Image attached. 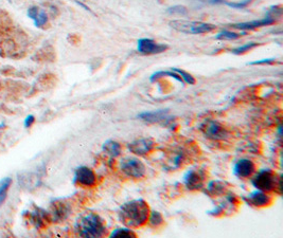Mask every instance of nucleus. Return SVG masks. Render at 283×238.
<instances>
[{"instance_id":"obj_8","label":"nucleus","mask_w":283,"mask_h":238,"mask_svg":"<svg viewBox=\"0 0 283 238\" xmlns=\"http://www.w3.org/2000/svg\"><path fill=\"white\" fill-rule=\"evenodd\" d=\"M131 152L139 156H144L151 152L155 147V141L151 138H140L129 143L128 145Z\"/></svg>"},{"instance_id":"obj_1","label":"nucleus","mask_w":283,"mask_h":238,"mask_svg":"<svg viewBox=\"0 0 283 238\" xmlns=\"http://www.w3.org/2000/svg\"><path fill=\"white\" fill-rule=\"evenodd\" d=\"M121 222L131 228H139L147 223L149 209L143 199L129 201L120 208Z\"/></svg>"},{"instance_id":"obj_19","label":"nucleus","mask_w":283,"mask_h":238,"mask_svg":"<svg viewBox=\"0 0 283 238\" xmlns=\"http://www.w3.org/2000/svg\"><path fill=\"white\" fill-rule=\"evenodd\" d=\"M147 222H148L149 226H152L154 228H157V227H159V226H161L163 224V217L159 213V212L152 211L151 213H149V215H148Z\"/></svg>"},{"instance_id":"obj_10","label":"nucleus","mask_w":283,"mask_h":238,"mask_svg":"<svg viewBox=\"0 0 283 238\" xmlns=\"http://www.w3.org/2000/svg\"><path fill=\"white\" fill-rule=\"evenodd\" d=\"M140 120H142L146 123L154 124V123H164L166 124L169 121L172 120V118L169 116L168 110L159 109L154 110V112H145L138 115Z\"/></svg>"},{"instance_id":"obj_7","label":"nucleus","mask_w":283,"mask_h":238,"mask_svg":"<svg viewBox=\"0 0 283 238\" xmlns=\"http://www.w3.org/2000/svg\"><path fill=\"white\" fill-rule=\"evenodd\" d=\"M74 182L84 188H91L97 183V176L91 168L80 166L74 172Z\"/></svg>"},{"instance_id":"obj_11","label":"nucleus","mask_w":283,"mask_h":238,"mask_svg":"<svg viewBox=\"0 0 283 238\" xmlns=\"http://www.w3.org/2000/svg\"><path fill=\"white\" fill-rule=\"evenodd\" d=\"M184 183L188 190L196 191L203 188L204 175L195 169H190L184 176Z\"/></svg>"},{"instance_id":"obj_2","label":"nucleus","mask_w":283,"mask_h":238,"mask_svg":"<svg viewBox=\"0 0 283 238\" xmlns=\"http://www.w3.org/2000/svg\"><path fill=\"white\" fill-rule=\"evenodd\" d=\"M76 231L81 237H103L106 234V226L98 214L88 212L78 219Z\"/></svg>"},{"instance_id":"obj_20","label":"nucleus","mask_w":283,"mask_h":238,"mask_svg":"<svg viewBox=\"0 0 283 238\" xmlns=\"http://www.w3.org/2000/svg\"><path fill=\"white\" fill-rule=\"evenodd\" d=\"M111 237H136V234L129 228H119L111 233Z\"/></svg>"},{"instance_id":"obj_17","label":"nucleus","mask_w":283,"mask_h":238,"mask_svg":"<svg viewBox=\"0 0 283 238\" xmlns=\"http://www.w3.org/2000/svg\"><path fill=\"white\" fill-rule=\"evenodd\" d=\"M12 179L10 177L3 178L2 180H0V207H1L2 203L4 202L6 195H7V191L10 189Z\"/></svg>"},{"instance_id":"obj_9","label":"nucleus","mask_w":283,"mask_h":238,"mask_svg":"<svg viewBox=\"0 0 283 238\" xmlns=\"http://www.w3.org/2000/svg\"><path fill=\"white\" fill-rule=\"evenodd\" d=\"M166 49H168V46L163 44H158V42L151 38H141L138 40L137 45L138 52L147 55L162 53Z\"/></svg>"},{"instance_id":"obj_13","label":"nucleus","mask_w":283,"mask_h":238,"mask_svg":"<svg viewBox=\"0 0 283 238\" xmlns=\"http://www.w3.org/2000/svg\"><path fill=\"white\" fill-rule=\"evenodd\" d=\"M275 21H276V19L273 18L272 16H268V17H265V18L259 19V20H253V21H247V22L234 23V24H231V28L238 29V30L247 31V30H254V29H257V28L264 27V25L272 24V23H274Z\"/></svg>"},{"instance_id":"obj_21","label":"nucleus","mask_w":283,"mask_h":238,"mask_svg":"<svg viewBox=\"0 0 283 238\" xmlns=\"http://www.w3.org/2000/svg\"><path fill=\"white\" fill-rule=\"evenodd\" d=\"M33 20H34V24L36 25L37 28L44 27V25L47 24V22H48V15H47L46 11L38 10L36 16L34 17V18H33Z\"/></svg>"},{"instance_id":"obj_12","label":"nucleus","mask_w":283,"mask_h":238,"mask_svg":"<svg viewBox=\"0 0 283 238\" xmlns=\"http://www.w3.org/2000/svg\"><path fill=\"white\" fill-rule=\"evenodd\" d=\"M255 164L252 160L249 159H241L234 166V175L238 178H248L251 177L255 172Z\"/></svg>"},{"instance_id":"obj_28","label":"nucleus","mask_w":283,"mask_h":238,"mask_svg":"<svg viewBox=\"0 0 283 238\" xmlns=\"http://www.w3.org/2000/svg\"><path fill=\"white\" fill-rule=\"evenodd\" d=\"M35 122V118L34 116H32V115H29L27 118H26V120H24V127L26 128H30V127L32 126V124Z\"/></svg>"},{"instance_id":"obj_23","label":"nucleus","mask_w":283,"mask_h":238,"mask_svg":"<svg viewBox=\"0 0 283 238\" xmlns=\"http://www.w3.org/2000/svg\"><path fill=\"white\" fill-rule=\"evenodd\" d=\"M172 71L176 72L185 83H187V84H189V85H194V84H195V79L193 78L192 75L189 74L188 72H186V71H184V70L177 69V68H172Z\"/></svg>"},{"instance_id":"obj_26","label":"nucleus","mask_w":283,"mask_h":238,"mask_svg":"<svg viewBox=\"0 0 283 238\" xmlns=\"http://www.w3.org/2000/svg\"><path fill=\"white\" fill-rule=\"evenodd\" d=\"M168 12L170 13V14H179V15H181V14H186L187 13V10H186V7H184V6H174V7H170L169 10H168Z\"/></svg>"},{"instance_id":"obj_29","label":"nucleus","mask_w":283,"mask_h":238,"mask_svg":"<svg viewBox=\"0 0 283 238\" xmlns=\"http://www.w3.org/2000/svg\"><path fill=\"white\" fill-rule=\"evenodd\" d=\"M2 126H4V124H0V128H1V127H2Z\"/></svg>"},{"instance_id":"obj_5","label":"nucleus","mask_w":283,"mask_h":238,"mask_svg":"<svg viewBox=\"0 0 283 238\" xmlns=\"http://www.w3.org/2000/svg\"><path fill=\"white\" fill-rule=\"evenodd\" d=\"M252 183L257 190L263 192L274 191L279 185L277 177L271 169H261L252 179Z\"/></svg>"},{"instance_id":"obj_24","label":"nucleus","mask_w":283,"mask_h":238,"mask_svg":"<svg viewBox=\"0 0 283 238\" xmlns=\"http://www.w3.org/2000/svg\"><path fill=\"white\" fill-rule=\"evenodd\" d=\"M257 46H258V42H254V41L247 42V44H245L243 46H240V47H238L236 49H232L231 52L234 53V54H238V55L239 54H243V53L247 52V51H251L252 49H254Z\"/></svg>"},{"instance_id":"obj_22","label":"nucleus","mask_w":283,"mask_h":238,"mask_svg":"<svg viewBox=\"0 0 283 238\" xmlns=\"http://www.w3.org/2000/svg\"><path fill=\"white\" fill-rule=\"evenodd\" d=\"M225 191L224 184L220 181H212L209 184H208V192H209L212 196H215V195H219L221 193H223Z\"/></svg>"},{"instance_id":"obj_14","label":"nucleus","mask_w":283,"mask_h":238,"mask_svg":"<svg viewBox=\"0 0 283 238\" xmlns=\"http://www.w3.org/2000/svg\"><path fill=\"white\" fill-rule=\"evenodd\" d=\"M69 214H70V207L68 203L63 201L54 202L51 207V212H50L51 218L55 220V222H62V220L67 218Z\"/></svg>"},{"instance_id":"obj_25","label":"nucleus","mask_w":283,"mask_h":238,"mask_svg":"<svg viewBox=\"0 0 283 238\" xmlns=\"http://www.w3.org/2000/svg\"><path fill=\"white\" fill-rule=\"evenodd\" d=\"M251 2H252V0H243V1H240V2H227V5L231 7H235V8H243V7H246Z\"/></svg>"},{"instance_id":"obj_16","label":"nucleus","mask_w":283,"mask_h":238,"mask_svg":"<svg viewBox=\"0 0 283 238\" xmlns=\"http://www.w3.org/2000/svg\"><path fill=\"white\" fill-rule=\"evenodd\" d=\"M102 149L106 152L107 155H110L113 158H117L121 155V145L117 142L114 140H107L106 142L103 143Z\"/></svg>"},{"instance_id":"obj_3","label":"nucleus","mask_w":283,"mask_h":238,"mask_svg":"<svg viewBox=\"0 0 283 238\" xmlns=\"http://www.w3.org/2000/svg\"><path fill=\"white\" fill-rule=\"evenodd\" d=\"M170 25L178 32L186 33V34H204L209 33L216 29V27L212 23H207L202 21H189V20H172L170 21Z\"/></svg>"},{"instance_id":"obj_6","label":"nucleus","mask_w":283,"mask_h":238,"mask_svg":"<svg viewBox=\"0 0 283 238\" xmlns=\"http://www.w3.org/2000/svg\"><path fill=\"white\" fill-rule=\"evenodd\" d=\"M202 130L207 138L211 140H226L229 137L228 130L223 125L215 121H207L202 126Z\"/></svg>"},{"instance_id":"obj_4","label":"nucleus","mask_w":283,"mask_h":238,"mask_svg":"<svg viewBox=\"0 0 283 238\" xmlns=\"http://www.w3.org/2000/svg\"><path fill=\"white\" fill-rule=\"evenodd\" d=\"M121 172L133 179H140L146 173L145 165L136 157H126L120 161Z\"/></svg>"},{"instance_id":"obj_18","label":"nucleus","mask_w":283,"mask_h":238,"mask_svg":"<svg viewBox=\"0 0 283 238\" xmlns=\"http://www.w3.org/2000/svg\"><path fill=\"white\" fill-rule=\"evenodd\" d=\"M245 32L243 33H237V32H232V31H223L221 33H219L218 35L215 36V39L219 40H234V39H238L242 35H244Z\"/></svg>"},{"instance_id":"obj_27","label":"nucleus","mask_w":283,"mask_h":238,"mask_svg":"<svg viewBox=\"0 0 283 238\" xmlns=\"http://www.w3.org/2000/svg\"><path fill=\"white\" fill-rule=\"evenodd\" d=\"M275 61H276V59H275V58H264V59H261V61H256V62L249 63L248 65H265V64L274 63Z\"/></svg>"},{"instance_id":"obj_15","label":"nucleus","mask_w":283,"mask_h":238,"mask_svg":"<svg viewBox=\"0 0 283 238\" xmlns=\"http://www.w3.org/2000/svg\"><path fill=\"white\" fill-rule=\"evenodd\" d=\"M245 200L249 205L255 207H265L271 202V197L265 192L261 190H256L252 193H249Z\"/></svg>"}]
</instances>
